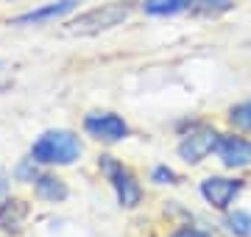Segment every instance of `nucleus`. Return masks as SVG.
Here are the masks:
<instances>
[{
    "label": "nucleus",
    "instance_id": "nucleus-9",
    "mask_svg": "<svg viewBox=\"0 0 251 237\" xmlns=\"http://www.w3.org/2000/svg\"><path fill=\"white\" fill-rule=\"evenodd\" d=\"M28 218V204L23 198H9L0 204V232L17 235Z\"/></svg>",
    "mask_w": 251,
    "mask_h": 237
},
{
    "label": "nucleus",
    "instance_id": "nucleus-1",
    "mask_svg": "<svg viewBox=\"0 0 251 237\" xmlns=\"http://www.w3.org/2000/svg\"><path fill=\"white\" fill-rule=\"evenodd\" d=\"M134 11V3H103L98 9H90L78 14L70 25L64 28L70 37H95V34H103L109 28L120 25L123 20H128V14Z\"/></svg>",
    "mask_w": 251,
    "mask_h": 237
},
{
    "label": "nucleus",
    "instance_id": "nucleus-12",
    "mask_svg": "<svg viewBox=\"0 0 251 237\" xmlns=\"http://www.w3.org/2000/svg\"><path fill=\"white\" fill-rule=\"evenodd\" d=\"M234 6V0H190V11L198 17H218Z\"/></svg>",
    "mask_w": 251,
    "mask_h": 237
},
{
    "label": "nucleus",
    "instance_id": "nucleus-2",
    "mask_svg": "<svg viewBox=\"0 0 251 237\" xmlns=\"http://www.w3.org/2000/svg\"><path fill=\"white\" fill-rule=\"evenodd\" d=\"M34 162L42 165H73L81 156V142L73 131H45L31 148Z\"/></svg>",
    "mask_w": 251,
    "mask_h": 237
},
{
    "label": "nucleus",
    "instance_id": "nucleus-17",
    "mask_svg": "<svg viewBox=\"0 0 251 237\" xmlns=\"http://www.w3.org/2000/svg\"><path fill=\"white\" fill-rule=\"evenodd\" d=\"M173 237H209V235H206V232H201V229H190L187 226V229H179Z\"/></svg>",
    "mask_w": 251,
    "mask_h": 237
},
{
    "label": "nucleus",
    "instance_id": "nucleus-5",
    "mask_svg": "<svg viewBox=\"0 0 251 237\" xmlns=\"http://www.w3.org/2000/svg\"><path fill=\"white\" fill-rule=\"evenodd\" d=\"M84 128L87 134L103 142H117L128 134V126L123 123V118H117L115 112H92L84 118Z\"/></svg>",
    "mask_w": 251,
    "mask_h": 237
},
{
    "label": "nucleus",
    "instance_id": "nucleus-14",
    "mask_svg": "<svg viewBox=\"0 0 251 237\" xmlns=\"http://www.w3.org/2000/svg\"><path fill=\"white\" fill-rule=\"evenodd\" d=\"M229 120H232L237 128H243V131H251V100H246V103H240V106H234L232 115H229Z\"/></svg>",
    "mask_w": 251,
    "mask_h": 237
},
{
    "label": "nucleus",
    "instance_id": "nucleus-13",
    "mask_svg": "<svg viewBox=\"0 0 251 237\" xmlns=\"http://www.w3.org/2000/svg\"><path fill=\"white\" fill-rule=\"evenodd\" d=\"M226 229L237 237H251V215L249 212H232L229 218H226Z\"/></svg>",
    "mask_w": 251,
    "mask_h": 237
},
{
    "label": "nucleus",
    "instance_id": "nucleus-15",
    "mask_svg": "<svg viewBox=\"0 0 251 237\" xmlns=\"http://www.w3.org/2000/svg\"><path fill=\"white\" fill-rule=\"evenodd\" d=\"M151 179H153V182H159V184H173V179H176V173H173L171 167H156Z\"/></svg>",
    "mask_w": 251,
    "mask_h": 237
},
{
    "label": "nucleus",
    "instance_id": "nucleus-11",
    "mask_svg": "<svg viewBox=\"0 0 251 237\" xmlns=\"http://www.w3.org/2000/svg\"><path fill=\"white\" fill-rule=\"evenodd\" d=\"M190 9V0H145L143 11L153 14V17H168V14H179V11Z\"/></svg>",
    "mask_w": 251,
    "mask_h": 237
},
{
    "label": "nucleus",
    "instance_id": "nucleus-7",
    "mask_svg": "<svg viewBox=\"0 0 251 237\" xmlns=\"http://www.w3.org/2000/svg\"><path fill=\"white\" fill-rule=\"evenodd\" d=\"M81 0H56V3H48V6H39V9H31L25 14L11 20V25H45V23H53V20L67 17Z\"/></svg>",
    "mask_w": 251,
    "mask_h": 237
},
{
    "label": "nucleus",
    "instance_id": "nucleus-4",
    "mask_svg": "<svg viewBox=\"0 0 251 237\" xmlns=\"http://www.w3.org/2000/svg\"><path fill=\"white\" fill-rule=\"evenodd\" d=\"M218 140H221V134H218L215 128L198 126V128H193L187 137L181 140L179 156L184 159V162L196 165V162H201L206 154H212V151H215V148H218Z\"/></svg>",
    "mask_w": 251,
    "mask_h": 237
},
{
    "label": "nucleus",
    "instance_id": "nucleus-3",
    "mask_svg": "<svg viewBox=\"0 0 251 237\" xmlns=\"http://www.w3.org/2000/svg\"><path fill=\"white\" fill-rule=\"evenodd\" d=\"M100 170H103L106 179L112 182V187H115V192H117V201H120L123 207L131 210V207L140 204V198H143L140 184H137V179L117 162L115 156H100Z\"/></svg>",
    "mask_w": 251,
    "mask_h": 237
},
{
    "label": "nucleus",
    "instance_id": "nucleus-8",
    "mask_svg": "<svg viewBox=\"0 0 251 237\" xmlns=\"http://www.w3.org/2000/svg\"><path fill=\"white\" fill-rule=\"evenodd\" d=\"M215 151L226 167H246V165H251V142H246L240 137H221Z\"/></svg>",
    "mask_w": 251,
    "mask_h": 237
},
{
    "label": "nucleus",
    "instance_id": "nucleus-10",
    "mask_svg": "<svg viewBox=\"0 0 251 237\" xmlns=\"http://www.w3.org/2000/svg\"><path fill=\"white\" fill-rule=\"evenodd\" d=\"M36 195L45 201H64L67 198V184L59 176H36Z\"/></svg>",
    "mask_w": 251,
    "mask_h": 237
},
{
    "label": "nucleus",
    "instance_id": "nucleus-16",
    "mask_svg": "<svg viewBox=\"0 0 251 237\" xmlns=\"http://www.w3.org/2000/svg\"><path fill=\"white\" fill-rule=\"evenodd\" d=\"M31 165H34V159H28V162H23L17 167V176L20 179H28V182H36V170H31Z\"/></svg>",
    "mask_w": 251,
    "mask_h": 237
},
{
    "label": "nucleus",
    "instance_id": "nucleus-6",
    "mask_svg": "<svg viewBox=\"0 0 251 237\" xmlns=\"http://www.w3.org/2000/svg\"><path fill=\"white\" fill-rule=\"evenodd\" d=\"M243 182L237 179H224V176H209L201 182V195H204L215 210H226L229 204L234 201V195L240 192Z\"/></svg>",
    "mask_w": 251,
    "mask_h": 237
}]
</instances>
